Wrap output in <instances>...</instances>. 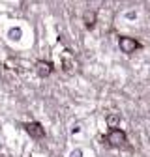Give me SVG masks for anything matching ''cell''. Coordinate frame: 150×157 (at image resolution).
Wrapping results in <instances>:
<instances>
[{
  "label": "cell",
  "instance_id": "obj_1",
  "mask_svg": "<svg viewBox=\"0 0 150 157\" xmlns=\"http://www.w3.org/2000/svg\"><path fill=\"white\" fill-rule=\"evenodd\" d=\"M118 47H120V51H122V52H126V54H133L137 49H141V43L137 41L135 37L122 36V37L118 39Z\"/></svg>",
  "mask_w": 150,
  "mask_h": 157
},
{
  "label": "cell",
  "instance_id": "obj_2",
  "mask_svg": "<svg viewBox=\"0 0 150 157\" xmlns=\"http://www.w3.org/2000/svg\"><path fill=\"white\" fill-rule=\"evenodd\" d=\"M107 142L111 146H115V148H120L128 142V136L122 129H111V133L107 135Z\"/></svg>",
  "mask_w": 150,
  "mask_h": 157
},
{
  "label": "cell",
  "instance_id": "obj_3",
  "mask_svg": "<svg viewBox=\"0 0 150 157\" xmlns=\"http://www.w3.org/2000/svg\"><path fill=\"white\" fill-rule=\"evenodd\" d=\"M25 129L32 139H43L45 136V129L40 122H28V124H25Z\"/></svg>",
  "mask_w": 150,
  "mask_h": 157
},
{
  "label": "cell",
  "instance_id": "obj_4",
  "mask_svg": "<svg viewBox=\"0 0 150 157\" xmlns=\"http://www.w3.org/2000/svg\"><path fill=\"white\" fill-rule=\"evenodd\" d=\"M36 73L40 75V77H49L53 73V64L51 62H45V60H40V62H36Z\"/></svg>",
  "mask_w": 150,
  "mask_h": 157
},
{
  "label": "cell",
  "instance_id": "obj_5",
  "mask_svg": "<svg viewBox=\"0 0 150 157\" xmlns=\"http://www.w3.org/2000/svg\"><path fill=\"white\" fill-rule=\"evenodd\" d=\"M94 25H96V11H86L85 13V26L94 28Z\"/></svg>",
  "mask_w": 150,
  "mask_h": 157
},
{
  "label": "cell",
  "instance_id": "obj_6",
  "mask_svg": "<svg viewBox=\"0 0 150 157\" xmlns=\"http://www.w3.org/2000/svg\"><path fill=\"white\" fill-rule=\"evenodd\" d=\"M118 124H120V116H118V114H109V116H107V125H109V127L116 129Z\"/></svg>",
  "mask_w": 150,
  "mask_h": 157
},
{
  "label": "cell",
  "instance_id": "obj_7",
  "mask_svg": "<svg viewBox=\"0 0 150 157\" xmlns=\"http://www.w3.org/2000/svg\"><path fill=\"white\" fill-rule=\"evenodd\" d=\"M10 36H11L13 39H17L19 36H21V30H11V32H10Z\"/></svg>",
  "mask_w": 150,
  "mask_h": 157
},
{
  "label": "cell",
  "instance_id": "obj_8",
  "mask_svg": "<svg viewBox=\"0 0 150 157\" xmlns=\"http://www.w3.org/2000/svg\"><path fill=\"white\" fill-rule=\"evenodd\" d=\"M71 157H81V151H79V150H77V151H73V153H71Z\"/></svg>",
  "mask_w": 150,
  "mask_h": 157
}]
</instances>
